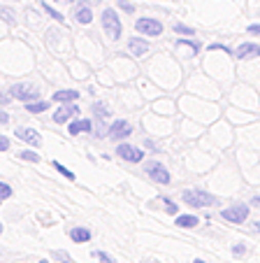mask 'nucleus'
Segmentation results:
<instances>
[{"mask_svg":"<svg viewBox=\"0 0 260 263\" xmlns=\"http://www.w3.org/2000/svg\"><path fill=\"white\" fill-rule=\"evenodd\" d=\"M98 3H100V0H98Z\"/></svg>","mask_w":260,"mask_h":263,"instance_id":"obj_39","label":"nucleus"},{"mask_svg":"<svg viewBox=\"0 0 260 263\" xmlns=\"http://www.w3.org/2000/svg\"><path fill=\"white\" fill-rule=\"evenodd\" d=\"M77 21H79V24H91V21H93V12L89 10V5H86V3H79V7H77Z\"/></svg>","mask_w":260,"mask_h":263,"instance_id":"obj_16","label":"nucleus"},{"mask_svg":"<svg viewBox=\"0 0 260 263\" xmlns=\"http://www.w3.org/2000/svg\"><path fill=\"white\" fill-rule=\"evenodd\" d=\"M255 229H258V231H260V221H255Z\"/></svg>","mask_w":260,"mask_h":263,"instance_id":"obj_36","label":"nucleus"},{"mask_svg":"<svg viewBox=\"0 0 260 263\" xmlns=\"http://www.w3.org/2000/svg\"><path fill=\"white\" fill-rule=\"evenodd\" d=\"M26 109H28L30 115H39V112L49 109V103H45V100H33V103H26Z\"/></svg>","mask_w":260,"mask_h":263,"instance_id":"obj_18","label":"nucleus"},{"mask_svg":"<svg viewBox=\"0 0 260 263\" xmlns=\"http://www.w3.org/2000/svg\"><path fill=\"white\" fill-rule=\"evenodd\" d=\"M14 135L19 140H24V142H28L30 147H39V144H42V138H39V133L35 128H24V126H21V128L14 130Z\"/></svg>","mask_w":260,"mask_h":263,"instance_id":"obj_9","label":"nucleus"},{"mask_svg":"<svg viewBox=\"0 0 260 263\" xmlns=\"http://www.w3.org/2000/svg\"><path fill=\"white\" fill-rule=\"evenodd\" d=\"M56 256H58L63 263H74L72 258H70V254H68V252H56Z\"/></svg>","mask_w":260,"mask_h":263,"instance_id":"obj_27","label":"nucleus"},{"mask_svg":"<svg viewBox=\"0 0 260 263\" xmlns=\"http://www.w3.org/2000/svg\"><path fill=\"white\" fill-rule=\"evenodd\" d=\"M249 33L251 35H260V24H251L249 26Z\"/></svg>","mask_w":260,"mask_h":263,"instance_id":"obj_30","label":"nucleus"},{"mask_svg":"<svg viewBox=\"0 0 260 263\" xmlns=\"http://www.w3.org/2000/svg\"><path fill=\"white\" fill-rule=\"evenodd\" d=\"M39 263H49V261H39Z\"/></svg>","mask_w":260,"mask_h":263,"instance_id":"obj_38","label":"nucleus"},{"mask_svg":"<svg viewBox=\"0 0 260 263\" xmlns=\"http://www.w3.org/2000/svg\"><path fill=\"white\" fill-rule=\"evenodd\" d=\"M193 263H205V261H202V258H195V261H193Z\"/></svg>","mask_w":260,"mask_h":263,"instance_id":"obj_35","label":"nucleus"},{"mask_svg":"<svg viewBox=\"0 0 260 263\" xmlns=\"http://www.w3.org/2000/svg\"><path fill=\"white\" fill-rule=\"evenodd\" d=\"M70 238H72L74 242H89V240H91V231L89 229H72V231H70Z\"/></svg>","mask_w":260,"mask_h":263,"instance_id":"obj_17","label":"nucleus"},{"mask_svg":"<svg viewBox=\"0 0 260 263\" xmlns=\"http://www.w3.org/2000/svg\"><path fill=\"white\" fill-rule=\"evenodd\" d=\"M3 16L7 19V24H14V16H12V12H10V10H3Z\"/></svg>","mask_w":260,"mask_h":263,"instance_id":"obj_31","label":"nucleus"},{"mask_svg":"<svg viewBox=\"0 0 260 263\" xmlns=\"http://www.w3.org/2000/svg\"><path fill=\"white\" fill-rule=\"evenodd\" d=\"M116 154L121 156L123 161H130V163H139L144 159V152L139 147H133V144H118Z\"/></svg>","mask_w":260,"mask_h":263,"instance_id":"obj_6","label":"nucleus"},{"mask_svg":"<svg viewBox=\"0 0 260 263\" xmlns=\"http://www.w3.org/2000/svg\"><path fill=\"white\" fill-rule=\"evenodd\" d=\"M51 165H54V168L58 170V173L63 175L65 179H70V182H72V179H74V173H72V170H68V168H65V165H61V161H54V163H51Z\"/></svg>","mask_w":260,"mask_h":263,"instance_id":"obj_19","label":"nucleus"},{"mask_svg":"<svg viewBox=\"0 0 260 263\" xmlns=\"http://www.w3.org/2000/svg\"><path fill=\"white\" fill-rule=\"evenodd\" d=\"M74 115H79V107H77V105H68V107L56 109L54 121H56V124H65V121H70Z\"/></svg>","mask_w":260,"mask_h":263,"instance_id":"obj_11","label":"nucleus"},{"mask_svg":"<svg viewBox=\"0 0 260 263\" xmlns=\"http://www.w3.org/2000/svg\"><path fill=\"white\" fill-rule=\"evenodd\" d=\"M7 121H10V115H7V112H3V117H0V124L5 126V124H7Z\"/></svg>","mask_w":260,"mask_h":263,"instance_id":"obj_33","label":"nucleus"},{"mask_svg":"<svg viewBox=\"0 0 260 263\" xmlns=\"http://www.w3.org/2000/svg\"><path fill=\"white\" fill-rule=\"evenodd\" d=\"M100 21H103V30L107 33L109 40H118L123 33V26H121V19H118V14L114 10H105L103 16H100Z\"/></svg>","mask_w":260,"mask_h":263,"instance_id":"obj_1","label":"nucleus"},{"mask_svg":"<svg viewBox=\"0 0 260 263\" xmlns=\"http://www.w3.org/2000/svg\"><path fill=\"white\" fill-rule=\"evenodd\" d=\"M244 249H246L244 245H235V247H232V252H235L237 256H239V254H244Z\"/></svg>","mask_w":260,"mask_h":263,"instance_id":"obj_32","label":"nucleus"},{"mask_svg":"<svg viewBox=\"0 0 260 263\" xmlns=\"http://www.w3.org/2000/svg\"><path fill=\"white\" fill-rule=\"evenodd\" d=\"M147 175L158 184H170V173H167V168L163 163H153L151 161V163L147 165Z\"/></svg>","mask_w":260,"mask_h":263,"instance_id":"obj_7","label":"nucleus"},{"mask_svg":"<svg viewBox=\"0 0 260 263\" xmlns=\"http://www.w3.org/2000/svg\"><path fill=\"white\" fill-rule=\"evenodd\" d=\"M130 133H133V128H130V124H128V121H123V119L114 121V124L109 126V130H107V135L112 140H123V138H128Z\"/></svg>","mask_w":260,"mask_h":263,"instance_id":"obj_8","label":"nucleus"},{"mask_svg":"<svg viewBox=\"0 0 260 263\" xmlns=\"http://www.w3.org/2000/svg\"><path fill=\"white\" fill-rule=\"evenodd\" d=\"M118 5H121V10H126V12H135V7L128 3V0H118Z\"/></svg>","mask_w":260,"mask_h":263,"instance_id":"obj_28","label":"nucleus"},{"mask_svg":"<svg viewBox=\"0 0 260 263\" xmlns=\"http://www.w3.org/2000/svg\"><path fill=\"white\" fill-rule=\"evenodd\" d=\"M255 56H260V47L253 45V42H244V45H239L235 49V59L244 61V59H255Z\"/></svg>","mask_w":260,"mask_h":263,"instance_id":"obj_10","label":"nucleus"},{"mask_svg":"<svg viewBox=\"0 0 260 263\" xmlns=\"http://www.w3.org/2000/svg\"><path fill=\"white\" fill-rule=\"evenodd\" d=\"M135 28H137L142 35H153V37H158V35L163 33V24H161V21L149 19V16H142V19L135 21Z\"/></svg>","mask_w":260,"mask_h":263,"instance_id":"obj_4","label":"nucleus"},{"mask_svg":"<svg viewBox=\"0 0 260 263\" xmlns=\"http://www.w3.org/2000/svg\"><path fill=\"white\" fill-rule=\"evenodd\" d=\"M91 121L89 119H74L72 124H70V128H68V133L70 135H79V133H91Z\"/></svg>","mask_w":260,"mask_h":263,"instance_id":"obj_13","label":"nucleus"},{"mask_svg":"<svg viewBox=\"0 0 260 263\" xmlns=\"http://www.w3.org/2000/svg\"><path fill=\"white\" fill-rule=\"evenodd\" d=\"M253 205H258V208H260V196H255V198H253Z\"/></svg>","mask_w":260,"mask_h":263,"instance_id":"obj_34","label":"nucleus"},{"mask_svg":"<svg viewBox=\"0 0 260 263\" xmlns=\"http://www.w3.org/2000/svg\"><path fill=\"white\" fill-rule=\"evenodd\" d=\"M10 93L14 96L16 100H24V103H33V100L39 98V91L35 86H28V84H14L10 89Z\"/></svg>","mask_w":260,"mask_h":263,"instance_id":"obj_5","label":"nucleus"},{"mask_svg":"<svg viewBox=\"0 0 260 263\" xmlns=\"http://www.w3.org/2000/svg\"><path fill=\"white\" fill-rule=\"evenodd\" d=\"M93 112H95V117H100V119H107V115H109L103 103H95L93 105Z\"/></svg>","mask_w":260,"mask_h":263,"instance_id":"obj_22","label":"nucleus"},{"mask_svg":"<svg viewBox=\"0 0 260 263\" xmlns=\"http://www.w3.org/2000/svg\"><path fill=\"white\" fill-rule=\"evenodd\" d=\"M93 258H98V261H103V263H116L114 258H109L105 252H93Z\"/></svg>","mask_w":260,"mask_h":263,"instance_id":"obj_25","label":"nucleus"},{"mask_svg":"<svg viewBox=\"0 0 260 263\" xmlns=\"http://www.w3.org/2000/svg\"><path fill=\"white\" fill-rule=\"evenodd\" d=\"M184 203L191 205V208H209L214 205V196H209L207 191H200V189H188L182 194Z\"/></svg>","mask_w":260,"mask_h":263,"instance_id":"obj_2","label":"nucleus"},{"mask_svg":"<svg viewBox=\"0 0 260 263\" xmlns=\"http://www.w3.org/2000/svg\"><path fill=\"white\" fill-rule=\"evenodd\" d=\"M10 196H12V186H10V184H5V182H0V198L7 200Z\"/></svg>","mask_w":260,"mask_h":263,"instance_id":"obj_23","label":"nucleus"},{"mask_svg":"<svg viewBox=\"0 0 260 263\" xmlns=\"http://www.w3.org/2000/svg\"><path fill=\"white\" fill-rule=\"evenodd\" d=\"M128 49L133 51V54L137 56V59H142V56L149 51V42H147V40H142V37H133V40L128 42Z\"/></svg>","mask_w":260,"mask_h":263,"instance_id":"obj_12","label":"nucleus"},{"mask_svg":"<svg viewBox=\"0 0 260 263\" xmlns=\"http://www.w3.org/2000/svg\"><path fill=\"white\" fill-rule=\"evenodd\" d=\"M21 159H24V161H30V163H37L39 156L35 154L33 149H26V152H21Z\"/></svg>","mask_w":260,"mask_h":263,"instance_id":"obj_21","label":"nucleus"},{"mask_svg":"<svg viewBox=\"0 0 260 263\" xmlns=\"http://www.w3.org/2000/svg\"><path fill=\"white\" fill-rule=\"evenodd\" d=\"M163 203H165V210H167V212H170V214H177V205L172 203L170 198H163Z\"/></svg>","mask_w":260,"mask_h":263,"instance_id":"obj_26","label":"nucleus"},{"mask_svg":"<svg viewBox=\"0 0 260 263\" xmlns=\"http://www.w3.org/2000/svg\"><path fill=\"white\" fill-rule=\"evenodd\" d=\"M174 33H179V35H195V30L188 28V26H184V24H177V26H174Z\"/></svg>","mask_w":260,"mask_h":263,"instance_id":"obj_24","label":"nucleus"},{"mask_svg":"<svg viewBox=\"0 0 260 263\" xmlns=\"http://www.w3.org/2000/svg\"><path fill=\"white\" fill-rule=\"evenodd\" d=\"M58 3H61V0H58ZM65 3H72V0H65Z\"/></svg>","mask_w":260,"mask_h":263,"instance_id":"obj_37","label":"nucleus"},{"mask_svg":"<svg viewBox=\"0 0 260 263\" xmlns=\"http://www.w3.org/2000/svg\"><path fill=\"white\" fill-rule=\"evenodd\" d=\"M221 217L226 219V221L242 223V221H246V217H249V205L237 203V205H232V208H226V210L221 212Z\"/></svg>","mask_w":260,"mask_h":263,"instance_id":"obj_3","label":"nucleus"},{"mask_svg":"<svg viewBox=\"0 0 260 263\" xmlns=\"http://www.w3.org/2000/svg\"><path fill=\"white\" fill-rule=\"evenodd\" d=\"M77 98H79V91H72V89H63V91H56L54 93L56 103H74Z\"/></svg>","mask_w":260,"mask_h":263,"instance_id":"obj_14","label":"nucleus"},{"mask_svg":"<svg viewBox=\"0 0 260 263\" xmlns=\"http://www.w3.org/2000/svg\"><path fill=\"white\" fill-rule=\"evenodd\" d=\"M174 223H177L179 229H195L197 223H200V219L193 217V214H179Z\"/></svg>","mask_w":260,"mask_h":263,"instance_id":"obj_15","label":"nucleus"},{"mask_svg":"<svg viewBox=\"0 0 260 263\" xmlns=\"http://www.w3.org/2000/svg\"><path fill=\"white\" fill-rule=\"evenodd\" d=\"M42 10H45L47 14L51 16V19H56V21H61V24H63V14H61V12H56L51 5H47V3H42Z\"/></svg>","mask_w":260,"mask_h":263,"instance_id":"obj_20","label":"nucleus"},{"mask_svg":"<svg viewBox=\"0 0 260 263\" xmlns=\"http://www.w3.org/2000/svg\"><path fill=\"white\" fill-rule=\"evenodd\" d=\"M0 149H3V152H7V149H10V140H7L5 135L0 138Z\"/></svg>","mask_w":260,"mask_h":263,"instance_id":"obj_29","label":"nucleus"}]
</instances>
